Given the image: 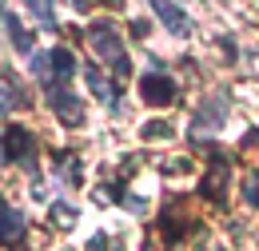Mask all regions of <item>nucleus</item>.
<instances>
[{"label":"nucleus","mask_w":259,"mask_h":251,"mask_svg":"<svg viewBox=\"0 0 259 251\" xmlns=\"http://www.w3.org/2000/svg\"><path fill=\"white\" fill-rule=\"evenodd\" d=\"M88 44H92V52H96L100 60H104L112 72H116V76H120V80H128V76H132V64H128V52H124V40H120V32L112 28L108 20L88 28Z\"/></svg>","instance_id":"obj_1"},{"label":"nucleus","mask_w":259,"mask_h":251,"mask_svg":"<svg viewBox=\"0 0 259 251\" xmlns=\"http://www.w3.org/2000/svg\"><path fill=\"white\" fill-rule=\"evenodd\" d=\"M52 223H56V227L76 223V207H68V203H52Z\"/></svg>","instance_id":"obj_14"},{"label":"nucleus","mask_w":259,"mask_h":251,"mask_svg":"<svg viewBox=\"0 0 259 251\" xmlns=\"http://www.w3.org/2000/svg\"><path fill=\"white\" fill-rule=\"evenodd\" d=\"M140 96H144L152 108H167V104L176 100V84H171V76H163L160 68H156V72H144V76H140Z\"/></svg>","instance_id":"obj_3"},{"label":"nucleus","mask_w":259,"mask_h":251,"mask_svg":"<svg viewBox=\"0 0 259 251\" xmlns=\"http://www.w3.org/2000/svg\"><path fill=\"white\" fill-rule=\"evenodd\" d=\"M16 104H20L16 88H12V84H0V116H8V112H12Z\"/></svg>","instance_id":"obj_15"},{"label":"nucleus","mask_w":259,"mask_h":251,"mask_svg":"<svg viewBox=\"0 0 259 251\" xmlns=\"http://www.w3.org/2000/svg\"><path fill=\"white\" fill-rule=\"evenodd\" d=\"M148 4L156 8V16L167 24V32H171V36H188V32H192V16H188L176 0H148Z\"/></svg>","instance_id":"obj_5"},{"label":"nucleus","mask_w":259,"mask_h":251,"mask_svg":"<svg viewBox=\"0 0 259 251\" xmlns=\"http://www.w3.org/2000/svg\"><path fill=\"white\" fill-rule=\"evenodd\" d=\"M24 239V216L16 207H0V243H20Z\"/></svg>","instance_id":"obj_8"},{"label":"nucleus","mask_w":259,"mask_h":251,"mask_svg":"<svg viewBox=\"0 0 259 251\" xmlns=\"http://www.w3.org/2000/svg\"><path fill=\"white\" fill-rule=\"evenodd\" d=\"M227 120V100L224 96H207L199 108H195V132L203 128V132H215V128H224Z\"/></svg>","instance_id":"obj_6"},{"label":"nucleus","mask_w":259,"mask_h":251,"mask_svg":"<svg viewBox=\"0 0 259 251\" xmlns=\"http://www.w3.org/2000/svg\"><path fill=\"white\" fill-rule=\"evenodd\" d=\"M144 140H171V124H163V120H148Z\"/></svg>","instance_id":"obj_13"},{"label":"nucleus","mask_w":259,"mask_h":251,"mask_svg":"<svg viewBox=\"0 0 259 251\" xmlns=\"http://www.w3.org/2000/svg\"><path fill=\"white\" fill-rule=\"evenodd\" d=\"M0 148L8 152V159H12V163H28V159L36 156V136L28 132V128H20V124H8V128H4Z\"/></svg>","instance_id":"obj_2"},{"label":"nucleus","mask_w":259,"mask_h":251,"mask_svg":"<svg viewBox=\"0 0 259 251\" xmlns=\"http://www.w3.org/2000/svg\"><path fill=\"white\" fill-rule=\"evenodd\" d=\"M0 20H4V28H8V36H12V44H16L20 52H32V32L24 28V24H20V20H16V16L8 12V8H0Z\"/></svg>","instance_id":"obj_10"},{"label":"nucleus","mask_w":259,"mask_h":251,"mask_svg":"<svg viewBox=\"0 0 259 251\" xmlns=\"http://www.w3.org/2000/svg\"><path fill=\"white\" fill-rule=\"evenodd\" d=\"M28 68H32V76H52V52H36Z\"/></svg>","instance_id":"obj_16"},{"label":"nucleus","mask_w":259,"mask_h":251,"mask_svg":"<svg viewBox=\"0 0 259 251\" xmlns=\"http://www.w3.org/2000/svg\"><path fill=\"white\" fill-rule=\"evenodd\" d=\"M132 36H148V20H132Z\"/></svg>","instance_id":"obj_17"},{"label":"nucleus","mask_w":259,"mask_h":251,"mask_svg":"<svg viewBox=\"0 0 259 251\" xmlns=\"http://www.w3.org/2000/svg\"><path fill=\"white\" fill-rule=\"evenodd\" d=\"M24 4L32 8V16L44 28H56V8H52V0H24Z\"/></svg>","instance_id":"obj_12"},{"label":"nucleus","mask_w":259,"mask_h":251,"mask_svg":"<svg viewBox=\"0 0 259 251\" xmlns=\"http://www.w3.org/2000/svg\"><path fill=\"white\" fill-rule=\"evenodd\" d=\"M48 104L56 108V116H60L68 128L84 124V104H80L72 92H64V84H52V88H48Z\"/></svg>","instance_id":"obj_4"},{"label":"nucleus","mask_w":259,"mask_h":251,"mask_svg":"<svg viewBox=\"0 0 259 251\" xmlns=\"http://www.w3.org/2000/svg\"><path fill=\"white\" fill-rule=\"evenodd\" d=\"M108 247V239H104V235H100V239H92V251H104Z\"/></svg>","instance_id":"obj_18"},{"label":"nucleus","mask_w":259,"mask_h":251,"mask_svg":"<svg viewBox=\"0 0 259 251\" xmlns=\"http://www.w3.org/2000/svg\"><path fill=\"white\" fill-rule=\"evenodd\" d=\"M224 180H227V159L224 156H215V168L199 180V191L211 199V203H224Z\"/></svg>","instance_id":"obj_7"},{"label":"nucleus","mask_w":259,"mask_h":251,"mask_svg":"<svg viewBox=\"0 0 259 251\" xmlns=\"http://www.w3.org/2000/svg\"><path fill=\"white\" fill-rule=\"evenodd\" d=\"M52 76H56V84H68V80L76 76V56H72V48H52Z\"/></svg>","instance_id":"obj_11"},{"label":"nucleus","mask_w":259,"mask_h":251,"mask_svg":"<svg viewBox=\"0 0 259 251\" xmlns=\"http://www.w3.org/2000/svg\"><path fill=\"white\" fill-rule=\"evenodd\" d=\"M84 76H88V88L96 92V100H100V104H108V108H120V96H116V84H112V80H104V76H100V68H88Z\"/></svg>","instance_id":"obj_9"}]
</instances>
